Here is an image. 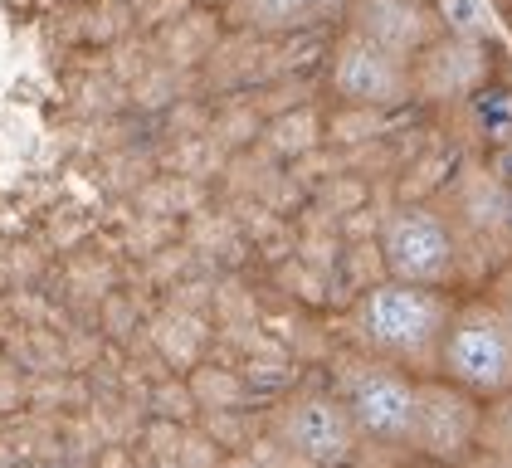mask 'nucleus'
<instances>
[{
    "label": "nucleus",
    "mask_w": 512,
    "mask_h": 468,
    "mask_svg": "<svg viewBox=\"0 0 512 468\" xmlns=\"http://www.w3.org/2000/svg\"><path fill=\"white\" fill-rule=\"evenodd\" d=\"M459 312L454 288H420L381 278L352 303V342L366 356H381L400 371L434 381L439 376V347Z\"/></svg>",
    "instance_id": "f257e3e1"
},
{
    "label": "nucleus",
    "mask_w": 512,
    "mask_h": 468,
    "mask_svg": "<svg viewBox=\"0 0 512 468\" xmlns=\"http://www.w3.org/2000/svg\"><path fill=\"white\" fill-rule=\"evenodd\" d=\"M332 386L347 400L356 429L366 444L381 449H415V425H420V376L400 371L381 356L347 351L332 366Z\"/></svg>",
    "instance_id": "f03ea898"
},
{
    "label": "nucleus",
    "mask_w": 512,
    "mask_h": 468,
    "mask_svg": "<svg viewBox=\"0 0 512 468\" xmlns=\"http://www.w3.org/2000/svg\"><path fill=\"white\" fill-rule=\"evenodd\" d=\"M439 376L469 390L488 410L512 400V332L498 317V308L488 303V293L459 303L444 332V347H439Z\"/></svg>",
    "instance_id": "7ed1b4c3"
},
{
    "label": "nucleus",
    "mask_w": 512,
    "mask_h": 468,
    "mask_svg": "<svg viewBox=\"0 0 512 468\" xmlns=\"http://www.w3.org/2000/svg\"><path fill=\"white\" fill-rule=\"evenodd\" d=\"M381 264L386 278L400 283H420V288H454L459 278V230L454 220L425 205V200H405L381 220Z\"/></svg>",
    "instance_id": "20e7f679"
},
{
    "label": "nucleus",
    "mask_w": 512,
    "mask_h": 468,
    "mask_svg": "<svg viewBox=\"0 0 512 468\" xmlns=\"http://www.w3.org/2000/svg\"><path fill=\"white\" fill-rule=\"evenodd\" d=\"M274 434L303 468H352L356 454L366 449L337 386H308L293 400H283Z\"/></svg>",
    "instance_id": "39448f33"
},
{
    "label": "nucleus",
    "mask_w": 512,
    "mask_h": 468,
    "mask_svg": "<svg viewBox=\"0 0 512 468\" xmlns=\"http://www.w3.org/2000/svg\"><path fill=\"white\" fill-rule=\"evenodd\" d=\"M327 88L337 103L347 108H371V113H395L415 103V74L405 59H395L391 49L371 44L356 30H337L327 49Z\"/></svg>",
    "instance_id": "423d86ee"
},
{
    "label": "nucleus",
    "mask_w": 512,
    "mask_h": 468,
    "mask_svg": "<svg viewBox=\"0 0 512 468\" xmlns=\"http://www.w3.org/2000/svg\"><path fill=\"white\" fill-rule=\"evenodd\" d=\"M488 439V405L473 400L469 390L434 376L420 381V425H415V449L434 468H464Z\"/></svg>",
    "instance_id": "0eeeda50"
},
{
    "label": "nucleus",
    "mask_w": 512,
    "mask_h": 468,
    "mask_svg": "<svg viewBox=\"0 0 512 468\" xmlns=\"http://www.w3.org/2000/svg\"><path fill=\"white\" fill-rule=\"evenodd\" d=\"M415 74V103H430V108H464L473 93H483L493 78V44H478V39H454L439 35L410 64Z\"/></svg>",
    "instance_id": "6e6552de"
},
{
    "label": "nucleus",
    "mask_w": 512,
    "mask_h": 468,
    "mask_svg": "<svg viewBox=\"0 0 512 468\" xmlns=\"http://www.w3.org/2000/svg\"><path fill=\"white\" fill-rule=\"evenodd\" d=\"M342 25L366 35L371 44H381V49H391L405 64H415L434 39L444 35L439 15H434V0H352Z\"/></svg>",
    "instance_id": "1a4fd4ad"
},
{
    "label": "nucleus",
    "mask_w": 512,
    "mask_h": 468,
    "mask_svg": "<svg viewBox=\"0 0 512 468\" xmlns=\"http://www.w3.org/2000/svg\"><path fill=\"white\" fill-rule=\"evenodd\" d=\"M352 0H230V25L249 30V35L269 39H293L308 35L317 25H327L332 15H347Z\"/></svg>",
    "instance_id": "9d476101"
},
{
    "label": "nucleus",
    "mask_w": 512,
    "mask_h": 468,
    "mask_svg": "<svg viewBox=\"0 0 512 468\" xmlns=\"http://www.w3.org/2000/svg\"><path fill=\"white\" fill-rule=\"evenodd\" d=\"M473 142L488 152H508L512 147V83H488L483 93H473L464 103Z\"/></svg>",
    "instance_id": "9b49d317"
},
{
    "label": "nucleus",
    "mask_w": 512,
    "mask_h": 468,
    "mask_svg": "<svg viewBox=\"0 0 512 468\" xmlns=\"http://www.w3.org/2000/svg\"><path fill=\"white\" fill-rule=\"evenodd\" d=\"M434 15H439V30L454 35V39L493 44V35H498L493 0H434Z\"/></svg>",
    "instance_id": "f8f14e48"
},
{
    "label": "nucleus",
    "mask_w": 512,
    "mask_h": 468,
    "mask_svg": "<svg viewBox=\"0 0 512 468\" xmlns=\"http://www.w3.org/2000/svg\"><path fill=\"white\" fill-rule=\"evenodd\" d=\"M488 303L498 308V317L508 322V332H512V264H503V269H498V278L488 283Z\"/></svg>",
    "instance_id": "ddd939ff"
},
{
    "label": "nucleus",
    "mask_w": 512,
    "mask_h": 468,
    "mask_svg": "<svg viewBox=\"0 0 512 468\" xmlns=\"http://www.w3.org/2000/svg\"><path fill=\"white\" fill-rule=\"evenodd\" d=\"M508 5H512V0H508Z\"/></svg>",
    "instance_id": "4468645a"
}]
</instances>
